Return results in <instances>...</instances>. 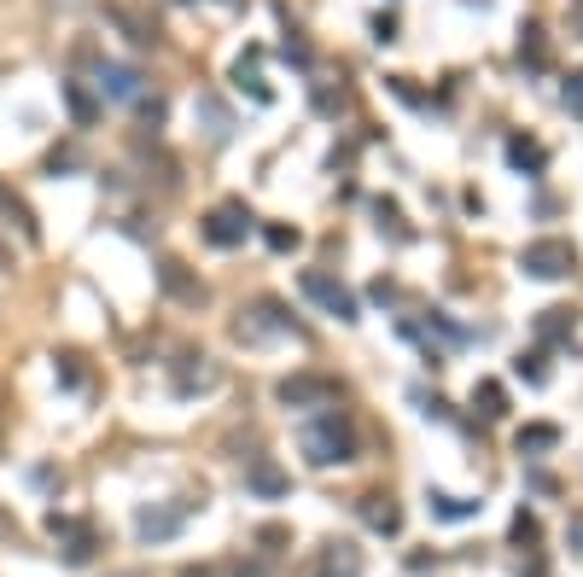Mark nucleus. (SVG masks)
Here are the masks:
<instances>
[{
    "label": "nucleus",
    "instance_id": "39448f33",
    "mask_svg": "<svg viewBox=\"0 0 583 577\" xmlns=\"http://www.w3.org/2000/svg\"><path fill=\"white\" fill-rule=\"evenodd\" d=\"M298 286H304L309 304H321L327 315L356 321V298H350V286H344V280H333V274H321V269H304V274H298Z\"/></svg>",
    "mask_w": 583,
    "mask_h": 577
},
{
    "label": "nucleus",
    "instance_id": "c85d7f7f",
    "mask_svg": "<svg viewBox=\"0 0 583 577\" xmlns=\"http://www.w3.org/2000/svg\"><path fill=\"white\" fill-rule=\"evenodd\" d=\"M117 577H146V572H117Z\"/></svg>",
    "mask_w": 583,
    "mask_h": 577
},
{
    "label": "nucleus",
    "instance_id": "a878e982",
    "mask_svg": "<svg viewBox=\"0 0 583 577\" xmlns=\"http://www.w3.org/2000/svg\"><path fill=\"white\" fill-rule=\"evenodd\" d=\"M269 245H275V251H292V245H298V228H269Z\"/></svg>",
    "mask_w": 583,
    "mask_h": 577
},
{
    "label": "nucleus",
    "instance_id": "4be33fe9",
    "mask_svg": "<svg viewBox=\"0 0 583 577\" xmlns=\"http://www.w3.org/2000/svg\"><path fill=\"white\" fill-rule=\"evenodd\" d=\"M519 59H525V65H543V59H549V47H543V30H537V24L519 35Z\"/></svg>",
    "mask_w": 583,
    "mask_h": 577
},
{
    "label": "nucleus",
    "instance_id": "c756f323",
    "mask_svg": "<svg viewBox=\"0 0 583 577\" xmlns=\"http://www.w3.org/2000/svg\"><path fill=\"white\" fill-rule=\"evenodd\" d=\"M531 577H543V566H531Z\"/></svg>",
    "mask_w": 583,
    "mask_h": 577
},
{
    "label": "nucleus",
    "instance_id": "5701e85b",
    "mask_svg": "<svg viewBox=\"0 0 583 577\" xmlns=\"http://www.w3.org/2000/svg\"><path fill=\"white\" fill-rule=\"evenodd\" d=\"M560 100H566V111H572V117H583V70H572V76H566Z\"/></svg>",
    "mask_w": 583,
    "mask_h": 577
},
{
    "label": "nucleus",
    "instance_id": "9b49d317",
    "mask_svg": "<svg viewBox=\"0 0 583 577\" xmlns=\"http://www.w3.org/2000/svg\"><path fill=\"white\" fill-rule=\"evenodd\" d=\"M362 519L374 525L379 537H397V531H403V513H397L391 496H362Z\"/></svg>",
    "mask_w": 583,
    "mask_h": 577
},
{
    "label": "nucleus",
    "instance_id": "dca6fc26",
    "mask_svg": "<svg viewBox=\"0 0 583 577\" xmlns=\"http://www.w3.org/2000/svg\"><path fill=\"white\" fill-rule=\"evenodd\" d=\"M0 210H6L12 222H18V234L30 239V245H35V239H41V228H35V216H30V204L18 199V193H6V187H0Z\"/></svg>",
    "mask_w": 583,
    "mask_h": 577
},
{
    "label": "nucleus",
    "instance_id": "393cba45",
    "mask_svg": "<svg viewBox=\"0 0 583 577\" xmlns=\"http://www.w3.org/2000/svg\"><path fill=\"white\" fill-rule=\"evenodd\" d=\"M519 374L531 379V385H543V379H549V368H543V356H519Z\"/></svg>",
    "mask_w": 583,
    "mask_h": 577
},
{
    "label": "nucleus",
    "instance_id": "2eb2a0df",
    "mask_svg": "<svg viewBox=\"0 0 583 577\" xmlns=\"http://www.w3.org/2000/svg\"><path fill=\"white\" fill-rule=\"evenodd\" d=\"M65 105H70V117H76L82 129H88V123L100 117V100H94V94H88L82 82H65Z\"/></svg>",
    "mask_w": 583,
    "mask_h": 577
},
{
    "label": "nucleus",
    "instance_id": "f257e3e1",
    "mask_svg": "<svg viewBox=\"0 0 583 577\" xmlns=\"http://www.w3.org/2000/svg\"><path fill=\"white\" fill-rule=\"evenodd\" d=\"M298 449H304L309 467H344V461H356V426H350V414L327 408V414L304 420Z\"/></svg>",
    "mask_w": 583,
    "mask_h": 577
},
{
    "label": "nucleus",
    "instance_id": "a211bd4d",
    "mask_svg": "<svg viewBox=\"0 0 583 577\" xmlns=\"http://www.w3.org/2000/svg\"><path fill=\"white\" fill-rule=\"evenodd\" d=\"M426 502H432L438 519H473V513H479V502H461V496H444V490H432Z\"/></svg>",
    "mask_w": 583,
    "mask_h": 577
},
{
    "label": "nucleus",
    "instance_id": "4468645a",
    "mask_svg": "<svg viewBox=\"0 0 583 577\" xmlns=\"http://www.w3.org/2000/svg\"><path fill=\"white\" fill-rule=\"evenodd\" d=\"M473 408H479L484 420H502V414H508V397H502V385H496V379H479V385H473Z\"/></svg>",
    "mask_w": 583,
    "mask_h": 577
},
{
    "label": "nucleus",
    "instance_id": "7c9ffc66",
    "mask_svg": "<svg viewBox=\"0 0 583 577\" xmlns=\"http://www.w3.org/2000/svg\"><path fill=\"white\" fill-rule=\"evenodd\" d=\"M228 6H234V0H228Z\"/></svg>",
    "mask_w": 583,
    "mask_h": 577
},
{
    "label": "nucleus",
    "instance_id": "ddd939ff",
    "mask_svg": "<svg viewBox=\"0 0 583 577\" xmlns=\"http://www.w3.org/2000/svg\"><path fill=\"white\" fill-rule=\"evenodd\" d=\"M321 577H362V554L350 543H333L321 554Z\"/></svg>",
    "mask_w": 583,
    "mask_h": 577
},
{
    "label": "nucleus",
    "instance_id": "f8f14e48",
    "mask_svg": "<svg viewBox=\"0 0 583 577\" xmlns=\"http://www.w3.org/2000/svg\"><path fill=\"white\" fill-rule=\"evenodd\" d=\"M245 484H251L257 496H286V473H280L269 455H257V461L245 467Z\"/></svg>",
    "mask_w": 583,
    "mask_h": 577
},
{
    "label": "nucleus",
    "instance_id": "412c9836",
    "mask_svg": "<svg viewBox=\"0 0 583 577\" xmlns=\"http://www.w3.org/2000/svg\"><path fill=\"white\" fill-rule=\"evenodd\" d=\"M554 443H560L554 426H525V432H519V455H531V449H554Z\"/></svg>",
    "mask_w": 583,
    "mask_h": 577
},
{
    "label": "nucleus",
    "instance_id": "6e6552de",
    "mask_svg": "<svg viewBox=\"0 0 583 577\" xmlns=\"http://www.w3.org/2000/svg\"><path fill=\"white\" fill-rule=\"evenodd\" d=\"M105 18H111L117 30L129 35L135 47H158V24H152L146 12H135V6H123V0H111V6H105Z\"/></svg>",
    "mask_w": 583,
    "mask_h": 577
},
{
    "label": "nucleus",
    "instance_id": "f3484780",
    "mask_svg": "<svg viewBox=\"0 0 583 577\" xmlns=\"http://www.w3.org/2000/svg\"><path fill=\"white\" fill-rule=\"evenodd\" d=\"M572 327H578V315H572V309H543V315H537V333H543V339H566V333H572Z\"/></svg>",
    "mask_w": 583,
    "mask_h": 577
},
{
    "label": "nucleus",
    "instance_id": "1a4fd4ad",
    "mask_svg": "<svg viewBox=\"0 0 583 577\" xmlns=\"http://www.w3.org/2000/svg\"><path fill=\"white\" fill-rule=\"evenodd\" d=\"M100 94L105 100H140V70L135 65H100Z\"/></svg>",
    "mask_w": 583,
    "mask_h": 577
},
{
    "label": "nucleus",
    "instance_id": "9d476101",
    "mask_svg": "<svg viewBox=\"0 0 583 577\" xmlns=\"http://www.w3.org/2000/svg\"><path fill=\"white\" fill-rule=\"evenodd\" d=\"M158 280H164V292H170V298H181V304H205V286L187 274V263H175V257H170V263L158 269Z\"/></svg>",
    "mask_w": 583,
    "mask_h": 577
},
{
    "label": "nucleus",
    "instance_id": "0eeeda50",
    "mask_svg": "<svg viewBox=\"0 0 583 577\" xmlns=\"http://www.w3.org/2000/svg\"><path fill=\"white\" fill-rule=\"evenodd\" d=\"M181 519H187V502H175V508H140L135 531L146 537V543H170L175 531H181Z\"/></svg>",
    "mask_w": 583,
    "mask_h": 577
},
{
    "label": "nucleus",
    "instance_id": "cd10ccee",
    "mask_svg": "<svg viewBox=\"0 0 583 577\" xmlns=\"http://www.w3.org/2000/svg\"><path fill=\"white\" fill-rule=\"evenodd\" d=\"M572 12H578V30H583V0H572Z\"/></svg>",
    "mask_w": 583,
    "mask_h": 577
},
{
    "label": "nucleus",
    "instance_id": "f03ea898",
    "mask_svg": "<svg viewBox=\"0 0 583 577\" xmlns=\"http://www.w3.org/2000/svg\"><path fill=\"white\" fill-rule=\"evenodd\" d=\"M519 269L531 274V280H566V274L578 269V251H572V239H531L519 251Z\"/></svg>",
    "mask_w": 583,
    "mask_h": 577
},
{
    "label": "nucleus",
    "instance_id": "7ed1b4c3",
    "mask_svg": "<svg viewBox=\"0 0 583 577\" xmlns=\"http://www.w3.org/2000/svg\"><path fill=\"white\" fill-rule=\"evenodd\" d=\"M251 228H257V216L245 210V199H222L205 216V239H210V245H222V251L245 245V234H251Z\"/></svg>",
    "mask_w": 583,
    "mask_h": 577
},
{
    "label": "nucleus",
    "instance_id": "b1692460",
    "mask_svg": "<svg viewBox=\"0 0 583 577\" xmlns=\"http://www.w3.org/2000/svg\"><path fill=\"white\" fill-rule=\"evenodd\" d=\"M205 117H210V140H228V111L216 100H205Z\"/></svg>",
    "mask_w": 583,
    "mask_h": 577
},
{
    "label": "nucleus",
    "instance_id": "6ab92c4d",
    "mask_svg": "<svg viewBox=\"0 0 583 577\" xmlns=\"http://www.w3.org/2000/svg\"><path fill=\"white\" fill-rule=\"evenodd\" d=\"M234 82H240V88H245V94H251L257 105H269V82L257 76V65H251V59H240V65H234Z\"/></svg>",
    "mask_w": 583,
    "mask_h": 577
},
{
    "label": "nucleus",
    "instance_id": "423d86ee",
    "mask_svg": "<svg viewBox=\"0 0 583 577\" xmlns=\"http://www.w3.org/2000/svg\"><path fill=\"white\" fill-rule=\"evenodd\" d=\"M47 531L65 543V566H88V560H94V548H100L94 525H88V519H70V513H47Z\"/></svg>",
    "mask_w": 583,
    "mask_h": 577
},
{
    "label": "nucleus",
    "instance_id": "20e7f679",
    "mask_svg": "<svg viewBox=\"0 0 583 577\" xmlns=\"http://www.w3.org/2000/svg\"><path fill=\"white\" fill-rule=\"evenodd\" d=\"M275 397L286 408H333V403H339V379H327V374H292V379H280V385H275Z\"/></svg>",
    "mask_w": 583,
    "mask_h": 577
},
{
    "label": "nucleus",
    "instance_id": "bb28decb",
    "mask_svg": "<svg viewBox=\"0 0 583 577\" xmlns=\"http://www.w3.org/2000/svg\"><path fill=\"white\" fill-rule=\"evenodd\" d=\"M514 543H537V519H531V513L514 519Z\"/></svg>",
    "mask_w": 583,
    "mask_h": 577
},
{
    "label": "nucleus",
    "instance_id": "aec40b11",
    "mask_svg": "<svg viewBox=\"0 0 583 577\" xmlns=\"http://www.w3.org/2000/svg\"><path fill=\"white\" fill-rule=\"evenodd\" d=\"M508 158H514V170H543V146L537 140H508Z\"/></svg>",
    "mask_w": 583,
    "mask_h": 577
}]
</instances>
